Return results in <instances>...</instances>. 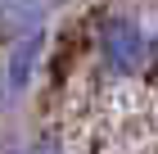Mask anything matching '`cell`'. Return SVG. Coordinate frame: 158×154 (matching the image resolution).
I'll return each instance as SVG.
<instances>
[{"instance_id":"obj_3","label":"cell","mask_w":158,"mask_h":154,"mask_svg":"<svg viewBox=\"0 0 158 154\" xmlns=\"http://www.w3.org/2000/svg\"><path fill=\"white\" fill-rule=\"evenodd\" d=\"M54 14V0H0V36L14 41L23 32H41Z\"/></svg>"},{"instance_id":"obj_1","label":"cell","mask_w":158,"mask_h":154,"mask_svg":"<svg viewBox=\"0 0 158 154\" xmlns=\"http://www.w3.org/2000/svg\"><path fill=\"white\" fill-rule=\"evenodd\" d=\"M95 55H99V68L109 73V77H140L154 64V41H149L140 18L113 14L95 32Z\"/></svg>"},{"instance_id":"obj_2","label":"cell","mask_w":158,"mask_h":154,"mask_svg":"<svg viewBox=\"0 0 158 154\" xmlns=\"http://www.w3.org/2000/svg\"><path fill=\"white\" fill-rule=\"evenodd\" d=\"M41 55H45V27H41V32H23V36L9 41V59L0 68L9 100L27 95V86H32V77H36V68H41Z\"/></svg>"},{"instance_id":"obj_5","label":"cell","mask_w":158,"mask_h":154,"mask_svg":"<svg viewBox=\"0 0 158 154\" xmlns=\"http://www.w3.org/2000/svg\"><path fill=\"white\" fill-rule=\"evenodd\" d=\"M59 5H68V0H54V9H59Z\"/></svg>"},{"instance_id":"obj_4","label":"cell","mask_w":158,"mask_h":154,"mask_svg":"<svg viewBox=\"0 0 158 154\" xmlns=\"http://www.w3.org/2000/svg\"><path fill=\"white\" fill-rule=\"evenodd\" d=\"M14 154H63L54 141H32V145H23V150H14Z\"/></svg>"}]
</instances>
